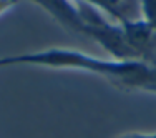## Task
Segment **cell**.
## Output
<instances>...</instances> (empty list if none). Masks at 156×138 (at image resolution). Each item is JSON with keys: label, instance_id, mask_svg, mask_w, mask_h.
I'll return each mask as SVG.
<instances>
[{"label": "cell", "instance_id": "obj_1", "mask_svg": "<svg viewBox=\"0 0 156 138\" xmlns=\"http://www.w3.org/2000/svg\"><path fill=\"white\" fill-rule=\"evenodd\" d=\"M17 65L81 70L105 78L120 88L156 93V68L143 60H105L73 48H47L42 52L0 58V68Z\"/></svg>", "mask_w": 156, "mask_h": 138}, {"label": "cell", "instance_id": "obj_2", "mask_svg": "<svg viewBox=\"0 0 156 138\" xmlns=\"http://www.w3.org/2000/svg\"><path fill=\"white\" fill-rule=\"evenodd\" d=\"M35 5L43 9L48 15H51L53 20H57L62 27L73 33L90 37L96 43H100L113 58L116 60H138L133 48L129 47L128 40L125 37L123 28H118L116 32H101L98 28L91 27L85 18L83 10L78 3H73L72 0H32Z\"/></svg>", "mask_w": 156, "mask_h": 138}, {"label": "cell", "instance_id": "obj_3", "mask_svg": "<svg viewBox=\"0 0 156 138\" xmlns=\"http://www.w3.org/2000/svg\"><path fill=\"white\" fill-rule=\"evenodd\" d=\"M143 20L156 30V0H141Z\"/></svg>", "mask_w": 156, "mask_h": 138}, {"label": "cell", "instance_id": "obj_4", "mask_svg": "<svg viewBox=\"0 0 156 138\" xmlns=\"http://www.w3.org/2000/svg\"><path fill=\"white\" fill-rule=\"evenodd\" d=\"M18 2H20V0H0V15H2L3 12H7L9 9L15 7Z\"/></svg>", "mask_w": 156, "mask_h": 138}, {"label": "cell", "instance_id": "obj_5", "mask_svg": "<svg viewBox=\"0 0 156 138\" xmlns=\"http://www.w3.org/2000/svg\"><path fill=\"white\" fill-rule=\"evenodd\" d=\"M120 138H156V133H128Z\"/></svg>", "mask_w": 156, "mask_h": 138}, {"label": "cell", "instance_id": "obj_6", "mask_svg": "<svg viewBox=\"0 0 156 138\" xmlns=\"http://www.w3.org/2000/svg\"><path fill=\"white\" fill-rule=\"evenodd\" d=\"M111 2H113V3H116L118 7H121V2H123V0H111Z\"/></svg>", "mask_w": 156, "mask_h": 138}]
</instances>
